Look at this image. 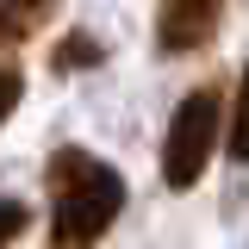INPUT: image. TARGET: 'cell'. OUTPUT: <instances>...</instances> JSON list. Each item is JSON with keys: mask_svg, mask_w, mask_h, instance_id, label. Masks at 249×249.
Returning <instances> with one entry per match:
<instances>
[{"mask_svg": "<svg viewBox=\"0 0 249 249\" xmlns=\"http://www.w3.org/2000/svg\"><path fill=\"white\" fill-rule=\"evenodd\" d=\"M75 62H100V44H93V37H75V44H62V50H56V69H75Z\"/></svg>", "mask_w": 249, "mask_h": 249, "instance_id": "8", "label": "cell"}, {"mask_svg": "<svg viewBox=\"0 0 249 249\" xmlns=\"http://www.w3.org/2000/svg\"><path fill=\"white\" fill-rule=\"evenodd\" d=\"M218 19H224V0H162L156 6V44L168 56H193L218 37Z\"/></svg>", "mask_w": 249, "mask_h": 249, "instance_id": "3", "label": "cell"}, {"mask_svg": "<svg viewBox=\"0 0 249 249\" xmlns=\"http://www.w3.org/2000/svg\"><path fill=\"white\" fill-rule=\"evenodd\" d=\"M25 224H31L25 199H0V249H13V243H19V237H25Z\"/></svg>", "mask_w": 249, "mask_h": 249, "instance_id": "6", "label": "cell"}, {"mask_svg": "<svg viewBox=\"0 0 249 249\" xmlns=\"http://www.w3.org/2000/svg\"><path fill=\"white\" fill-rule=\"evenodd\" d=\"M19 93H25V81H19V69H0V124L19 112Z\"/></svg>", "mask_w": 249, "mask_h": 249, "instance_id": "7", "label": "cell"}, {"mask_svg": "<svg viewBox=\"0 0 249 249\" xmlns=\"http://www.w3.org/2000/svg\"><path fill=\"white\" fill-rule=\"evenodd\" d=\"M218 143H224V93L206 81V88L181 93V106L168 112V137H162V181L187 193L199 187V175L212 168Z\"/></svg>", "mask_w": 249, "mask_h": 249, "instance_id": "2", "label": "cell"}, {"mask_svg": "<svg viewBox=\"0 0 249 249\" xmlns=\"http://www.w3.org/2000/svg\"><path fill=\"white\" fill-rule=\"evenodd\" d=\"M50 6H56V0H0V44L31 37V31L50 19Z\"/></svg>", "mask_w": 249, "mask_h": 249, "instance_id": "4", "label": "cell"}, {"mask_svg": "<svg viewBox=\"0 0 249 249\" xmlns=\"http://www.w3.org/2000/svg\"><path fill=\"white\" fill-rule=\"evenodd\" d=\"M44 193H50V249H93L124 212V175L81 143H62L44 162Z\"/></svg>", "mask_w": 249, "mask_h": 249, "instance_id": "1", "label": "cell"}, {"mask_svg": "<svg viewBox=\"0 0 249 249\" xmlns=\"http://www.w3.org/2000/svg\"><path fill=\"white\" fill-rule=\"evenodd\" d=\"M224 150L231 162H249V62L237 75V93H231V131H224Z\"/></svg>", "mask_w": 249, "mask_h": 249, "instance_id": "5", "label": "cell"}]
</instances>
